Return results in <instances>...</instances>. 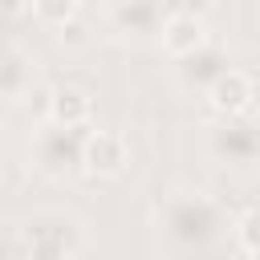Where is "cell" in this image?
<instances>
[{
  "label": "cell",
  "mask_w": 260,
  "mask_h": 260,
  "mask_svg": "<svg viewBox=\"0 0 260 260\" xmlns=\"http://www.w3.org/2000/svg\"><path fill=\"white\" fill-rule=\"evenodd\" d=\"M20 260H77L89 244L85 223L65 207H37L16 228Z\"/></svg>",
  "instance_id": "cell-1"
},
{
  "label": "cell",
  "mask_w": 260,
  "mask_h": 260,
  "mask_svg": "<svg viewBox=\"0 0 260 260\" xmlns=\"http://www.w3.org/2000/svg\"><path fill=\"white\" fill-rule=\"evenodd\" d=\"M158 228L167 232V240H175L183 248H199L223 232V207L207 191L179 187L158 203Z\"/></svg>",
  "instance_id": "cell-2"
},
{
  "label": "cell",
  "mask_w": 260,
  "mask_h": 260,
  "mask_svg": "<svg viewBox=\"0 0 260 260\" xmlns=\"http://www.w3.org/2000/svg\"><path fill=\"white\" fill-rule=\"evenodd\" d=\"M85 134H89L85 126H57L45 118V126H37L28 142V162L45 175H69L73 167H81Z\"/></svg>",
  "instance_id": "cell-3"
},
{
  "label": "cell",
  "mask_w": 260,
  "mask_h": 260,
  "mask_svg": "<svg viewBox=\"0 0 260 260\" xmlns=\"http://www.w3.org/2000/svg\"><path fill=\"white\" fill-rule=\"evenodd\" d=\"M211 154L228 167H260V122L240 114V118H223L211 138H207Z\"/></svg>",
  "instance_id": "cell-4"
},
{
  "label": "cell",
  "mask_w": 260,
  "mask_h": 260,
  "mask_svg": "<svg viewBox=\"0 0 260 260\" xmlns=\"http://www.w3.org/2000/svg\"><path fill=\"white\" fill-rule=\"evenodd\" d=\"M158 45H162V53L175 57V61H187V57L203 53V49L211 45L207 16H195V12H171V16L162 20Z\"/></svg>",
  "instance_id": "cell-5"
},
{
  "label": "cell",
  "mask_w": 260,
  "mask_h": 260,
  "mask_svg": "<svg viewBox=\"0 0 260 260\" xmlns=\"http://www.w3.org/2000/svg\"><path fill=\"white\" fill-rule=\"evenodd\" d=\"M130 162V142L118 130H89L85 134V150H81V171L98 175V179H114L122 175Z\"/></svg>",
  "instance_id": "cell-6"
},
{
  "label": "cell",
  "mask_w": 260,
  "mask_h": 260,
  "mask_svg": "<svg viewBox=\"0 0 260 260\" xmlns=\"http://www.w3.org/2000/svg\"><path fill=\"white\" fill-rule=\"evenodd\" d=\"M252 98H256L252 77H248L244 69H232V65L207 85V106H211V114H219V118H240V114H248V110H252Z\"/></svg>",
  "instance_id": "cell-7"
},
{
  "label": "cell",
  "mask_w": 260,
  "mask_h": 260,
  "mask_svg": "<svg viewBox=\"0 0 260 260\" xmlns=\"http://www.w3.org/2000/svg\"><path fill=\"white\" fill-rule=\"evenodd\" d=\"M167 16H171L167 0H114L110 4V20L126 37H150V32L158 37Z\"/></svg>",
  "instance_id": "cell-8"
},
{
  "label": "cell",
  "mask_w": 260,
  "mask_h": 260,
  "mask_svg": "<svg viewBox=\"0 0 260 260\" xmlns=\"http://www.w3.org/2000/svg\"><path fill=\"white\" fill-rule=\"evenodd\" d=\"M89 114H93V98L81 85L49 89V106H45L49 122H57V126H89Z\"/></svg>",
  "instance_id": "cell-9"
},
{
  "label": "cell",
  "mask_w": 260,
  "mask_h": 260,
  "mask_svg": "<svg viewBox=\"0 0 260 260\" xmlns=\"http://www.w3.org/2000/svg\"><path fill=\"white\" fill-rule=\"evenodd\" d=\"M32 81H37V69H32V57H24V49H8L4 53V77H0V85H4V98L16 106L20 98H24V89H32Z\"/></svg>",
  "instance_id": "cell-10"
},
{
  "label": "cell",
  "mask_w": 260,
  "mask_h": 260,
  "mask_svg": "<svg viewBox=\"0 0 260 260\" xmlns=\"http://www.w3.org/2000/svg\"><path fill=\"white\" fill-rule=\"evenodd\" d=\"M32 16L49 28H61L73 16H81V0H32Z\"/></svg>",
  "instance_id": "cell-11"
},
{
  "label": "cell",
  "mask_w": 260,
  "mask_h": 260,
  "mask_svg": "<svg viewBox=\"0 0 260 260\" xmlns=\"http://www.w3.org/2000/svg\"><path fill=\"white\" fill-rule=\"evenodd\" d=\"M232 232H236V244H240L244 256H260V203L248 207V211L232 223Z\"/></svg>",
  "instance_id": "cell-12"
},
{
  "label": "cell",
  "mask_w": 260,
  "mask_h": 260,
  "mask_svg": "<svg viewBox=\"0 0 260 260\" xmlns=\"http://www.w3.org/2000/svg\"><path fill=\"white\" fill-rule=\"evenodd\" d=\"M57 41H61V45H69V49L85 45V24H81V16H73L69 24H61V28H57Z\"/></svg>",
  "instance_id": "cell-13"
},
{
  "label": "cell",
  "mask_w": 260,
  "mask_h": 260,
  "mask_svg": "<svg viewBox=\"0 0 260 260\" xmlns=\"http://www.w3.org/2000/svg\"><path fill=\"white\" fill-rule=\"evenodd\" d=\"M171 12H195V16H207L215 8V0H167Z\"/></svg>",
  "instance_id": "cell-14"
},
{
  "label": "cell",
  "mask_w": 260,
  "mask_h": 260,
  "mask_svg": "<svg viewBox=\"0 0 260 260\" xmlns=\"http://www.w3.org/2000/svg\"><path fill=\"white\" fill-rule=\"evenodd\" d=\"M256 16H260V0H256Z\"/></svg>",
  "instance_id": "cell-15"
},
{
  "label": "cell",
  "mask_w": 260,
  "mask_h": 260,
  "mask_svg": "<svg viewBox=\"0 0 260 260\" xmlns=\"http://www.w3.org/2000/svg\"><path fill=\"white\" fill-rule=\"evenodd\" d=\"M252 260H260V256H252Z\"/></svg>",
  "instance_id": "cell-16"
},
{
  "label": "cell",
  "mask_w": 260,
  "mask_h": 260,
  "mask_svg": "<svg viewBox=\"0 0 260 260\" xmlns=\"http://www.w3.org/2000/svg\"><path fill=\"white\" fill-rule=\"evenodd\" d=\"M81 4H85V0H81Z\"/></svg>",
  "instance_id": "cell-17"
}]
</instances>
